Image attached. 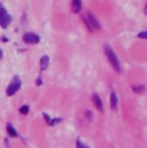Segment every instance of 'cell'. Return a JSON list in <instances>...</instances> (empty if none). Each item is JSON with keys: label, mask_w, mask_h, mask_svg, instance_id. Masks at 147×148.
<instances>
[{"label": "cell", "mask_w": 147, "mask_h": 148, "mask_svg": "<svg viewBox=\"0 0 147 148\" xmlns=\"http://www.w3.org/2000/svg\"><path fill=\"white\" fill-rule=\"evenodd\" d=\"M76 148H89L85 144H83L79 139H77V141H76Z\"/></svg>", "instance_id": "cell-13"}, {"label": "cell", "mask_w": 147, "mask_h": 148, "mask_svg": "<svg viewBox=\"0 0 147 148\" xmlns=\"http://www.w3.org/2000/svg\"><path fill=\"white\" fill-rule=\"evenodd\" d=\"M20 112H21L22 115H27V114L29 112V107H28V106H22V107L20 108Z\"/></svg>", "instance_id": "cell-12"}, {"label": "cell", "mask_w": 147, "mask_h": 148, "mask_svg": "<svg viewBox=\"0 0 147 148\" xmlns=\"http://www.w3.org/2000/svg\"><path fill=\"white\" fill-rule=\"evenodd\" d=\"M80 8H82V1L80 0H73L71 10H73L74 13H79L80 12Z\"/></svg>", "instance_id": "cell-9"}, {"label": "cell", "mask_w": 147, "mask_h": 148, "mask_svg": "<svg viewBox=\"0 0 147 148\" xmlns=\"http://www.w3.org/2000/svg\"><path fill=\"white\" fill-rule=\"evenodd\" d=\"M86 115H87V117H89V119H91V114H90V111H87V112H86Z\"/></svg>", "instance_id": "cell-16"}, {"label": "cell", "mask_w": 147, "mask_h": 148, "mask_svg": "<svg viewBox=\"0 0 147 148\" xmlns=\"http://www.w3.org/2000/svg\"><path fill=\"white\" fill-rule=\"evenodd\" d=\"M48 63H49V58L47 55L41 56V59H40V70L44 71L48 67Z\"/></svg>", "instance_id": "cell-7"}, {"label": "cell", "mask_w": 147, "mask_h": 148, "mask_svg": "<svg viewBox=\"0 0 147 148\" xmlns=\"http://www.w3.org/2000/svg\"><path fill=\"white\" fill-rule=\"evenodd\" d=\"M132 90L136 92V93H143L145 91V86L144 85H138V86H132Z\"/></svg>", "instance_id": "cell-11"}, {"label": "cell", "mask_w": 147, "mask_h": 148, "mask_svg": "<svg viewBox=\"0 0 147 148\" xmlns=\"http://www.w3.org/2000/svg\"><path fill=\"white\" fill-rule=\"evenodd\" d=\"M7 133L9 134V137H13V138L17 137V132H16V130L14 129V126L10 123L7 124Z\"/></svg>", "instance_id": "cell-10"}, {"label": "cell", "mask_w": 147, "mask_h": 148, "mask_svg": "<svg viewBox=\"0 0 147 148\" xmlns=\"http://www.w3.org/2000/svg\"><path fill=\"white\" fill-rule=\"evenodd\" d=\"M6 13H7L6 8H5V7L2 6V5H0V18H1V17H2V16H3L5 14H6Z\"/></svg>", "instance_id": "cell-14"}, {"label": "cell", "mask_w": 147, "mask_h": 148, "mask_svg": "<svg viewBox=\"0 0 147 148\" xmlns=\"http://www.w3.org/2000/svg\"><path fill=\"white\" fill-rule=\"evenodd\" d=\"M20 87H21V79H20L17 76H15V77L13 78L12 83L8 85V87H7V90H6V94H7L8 97H12V95H14V94L20 90Z\"/></svg>", "instance_id": "cell-3"}, {"label": "cell", "mask_w": 147, "mask_h": 148, "mask_svg": "<svg viewBox=\"0 0 147 148\" xmlns=\"http://www.w3.org/2000/svg\"><path fill=\"white\" fill-rule=\"evenodd\" d=\"M10 22H12V16H10L9 14H7V13L0 18V25H1L2 28H7Z\"/></svg>", "instance_id": "cell-6"}, {"label": "cell", "mask_w": 147, "mask_h": 148, "mask_svg": "<svg viewBox=\"0 0 147 148\" xmlns=\"http://www.w3.org/2000/svg\"><path fill=\"white\" fill-rule=\"evenodd\" d=\"M83 21L84 23L86 24L89 31H93L94 29H100V24L99 22L97 21V18L94 17V15H92L91 13H86L84 16H83Z\"/></svg>", "instance_id": "cell-2"}, {"label": "cell", "mask_w": 147, "mask_h": 148, "mask_svg": "<svg viewBox=\"0 0 147 148\" xmlns=\"http://www.w3.org/2000/svg\"><path fill=\"white\" fill-rule=\"evenodd\" d=\"M92 100H93V102H94L97 109L102 112V111H104V105H102V101H101V99L99 98V95H98V94H93V95H92Z\"/></svg>", "instance_id": "cell-5"}, {"label": "cell", "mask_w": 147, "mask_h": 148, "mask_svg": "<svg viewBox=\"0 0 147 148\" xmlns=\"http://www.w3.org/2000/svg\"><path fill=\"white\" fill-rule=\"evenodd\" d=\"M105 53H106V55H107V58H108V60H109L110 64L113 66V68H114L117 73H120V71H121V66H120L118 59H117L116 54L114 53V51L111 49L110 46H108V45L105 46Z\"/></svg>", "instance_id": "cell-1"}, {"label": "cell", "mask_w": 147, "mask_h": 148, "mask_svg": "<svg viewBox=\"0 0 147 148\" xmlns=\"http://www.w3.org/2000/svg\"><path fill=\"white\" fill-rule=\"evenodd\" d=\"M138 37L142 38V39H146V31H143V32L138 34Z\"/></svg>", "instance_id": "cell-15"}, {"label": "cell", "mask_w": 147, "mask_h": 148, "mask_svg": "<svg viewBox=\"0 0 147 148\" xmlns=\"http://www.w3.org/2000/svg\"><path fill=\"white\" fill-rule=\"evenodd\" d=\"M117 102H118V99H117L116 93L115 92H111V94H110V106H111V108L114 110L117 109Z\"/></svg>", "instance_id": "cell-8"}, {"label": "cell", "mask_w": 147, "mask_h": 148, "mask_svg": "<svg viewBox=\"0 0 147 148\" xmlns=\"http://www.w3.org/2000/svg\"><path fill=\"white\" fill-rule=\"evenodd\" d=\"M39 40H40V38L38 35L36 34H31V32H28V34H25L24 36H23V41L25 42V44H38L39 42Z\"/></svg>", "instance_id": "cell-4"}, {"label": "cell", "mask_w": 147, "mask_h": 148, "mask_svg": "<svg viewBox=\"0 0 147 148\" xmlns=\"http://www.w3.org/2000/svg\"><path fill=\"white\" fill-rule=\"evenodd\" d=\"M1 59H2V51L0 49V60H1Z\"/></svg>", "instance_id": "cell-17"}]
</instances>
